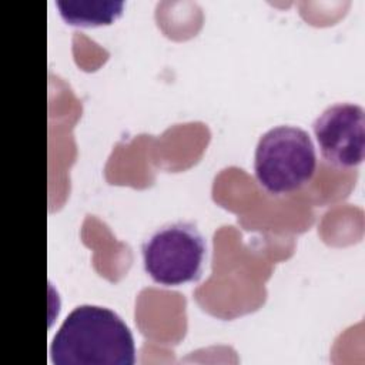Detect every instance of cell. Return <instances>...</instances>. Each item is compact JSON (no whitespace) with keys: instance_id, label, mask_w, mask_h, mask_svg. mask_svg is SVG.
Wrapping results in <instances>:
<instances>
[{"instance_id":"cell-5","label":"cell","mask_w":365,"mask_h":365,"mask_svg":"<svg viewBox=\"0 0 365 365\" xmlns=\"http://www.w3.org/2000/svg\"><path fill=\"white\" fill-rule=\"evenodd\" d=\"M61 17L76 26L110 24L121 14L124 1H56Z\"/></svg>"},{"instance_id":"cell-2","label":"cell","mask_w":365,"mask_h":365,"mask_svg":"<svg viewBox=\"0 0 365 365\" xmlns=\"http://www.w3.org/2000/svg\"><path fill=\"white\" fill-rule=\"evenodd\" d=\"M317 168L309 134L297 125H277L265 131L255 147L254 171L271 194H287L307 184Z\"/></svg>"},{"instance_id":"cell-1","label":"cell","mask_w":365,"mask_h":365,"mask_svg":"<svg viewBox=\"0 0 365 365\" xmlns=\"http://www.w3.org/2000/svg\"><path fill=\"white\" fill-rule=\"evenodd\" d=\"M50 358L56 365H133L135 345L118 314L84 304L64 318L51 341Z\"/></svg>"},{"instance_id":"cell-3","label":"cell","mask_w":365,"mask_h":365,"mask_svg":"<svg viewBox=\"0 0 365 365\" xmlns=\"http://www.w3.org/2000/svg\"><path fill=\"white\" fill-rule=\"evenodd\" d=\"M145 272L158 284L180 285L200 277L207 244L195 224L177 221L155 230L141 245Z\"/></svg>"},{"instance_id":"cell-4","label":"cell","mask_w":365,"mask_h":365,"mask_svg":"<svg viewBox=\"0 0 365 365\" xmlns=\"http://www.w3.org/2000/svg\"><path fill=\"white\" fill-rule=\"evenodd\" d=\"M324 160L335 167H355L365 154V111L355 103L328 106L312 123Z\"/></svg>"}]
</instances>
